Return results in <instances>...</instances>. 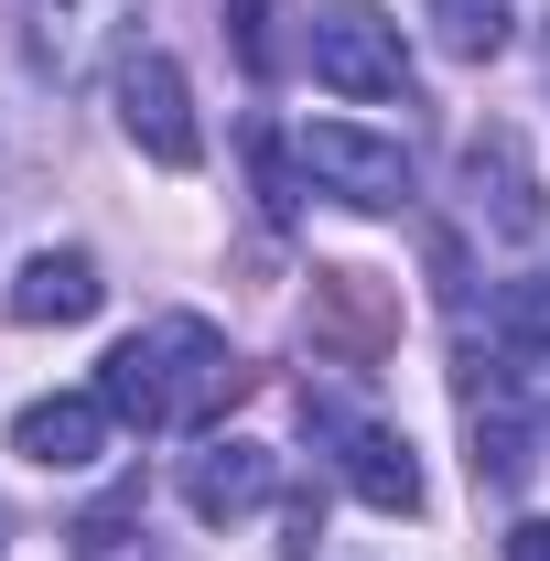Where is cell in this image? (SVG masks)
I'll list each match as a JSON object with an SVG mask.
<instances>
[{
    "instance_id": "277c9868",
    "label": "cell",
    "mask_w": 550,
    "mask_h": 561,
    "mask_svg": "<svg viewBox=\"0 0 550 561\" xmlns=\"http://www.w3.org/2000/svg\"><path fill=\"white\" fill-rule=\"evenodd\" d=\"M140 0H22V55L55 76V87H87L108 55H130Z\"/></svg>"
},
{
    "instance_id": "52a82bcc",
    "label": "cell",
    "mask_w": 550,
    "mask_h": 561,
    "mask_svg": "<svg viewBox=\"0 0 550 561\" xmlns=\"http://www.w3.org/2000/svg\"><path fill=\"white\" fill-rule=\"evenodd\" d=\"M108 432H119V411H108L98 389H55V400H22V411H11V454L44 465V476H87V465L108 454Z\"/></svg>"
},
{
    "instance_id": "7c38bea8",
    "label": "cell",
    "mask_w": 550,
    "mask_h": 561,
    "mask_svg": "<svg viewBox=\"0 0 550 561\" xmlns=\"http://www.w3.org/2000/svg\"><path fill=\"white\" fill-rule=\"evenodd\" d=\"M432 44L465 55V66L507 55V0H432Z\"/></svg>"
},
{
    "instance_id": "6da1fadb",
    "label": "cell",
    "mask_w": 550,
    "mask_h": 561,
    "mask_svg": "<svg viewBox=\"0 0 550 561\" xmlns=\"http://www.w3.org/2000/svg\"><path fill=\"white\" fill-rule=\"evenodd\" d=\"M238 378H249V367L227 356V335H216L206 313H151L140 335L108 346L98 400L130 421V432H195V421H216L238 400Z\"/></svg>"
},
{
    "instance_id": "9a60e30c",
    "label": "cell",
    "mask_w": 550,
    "mask_h": 561,
    "mask_svg": "<svg viewBox=\"0 0 550 561\" xmlns=\"http://www.w3.org/2000/svg\"><path fill=\"white\" fill-rule=\"evenodd\" d=\"M507 561H550V518H518L507 529Z\"/></svg>"
},
{
    "instance_id": "3957f363",
    "label": "cell",
    "mask_w": 550,
    "mask_h": 561,
    "mask_svg": "<svg viewBox=\"0 0 550 561\" xmlns=\"http://www.w3.org/2000/svg\"><path fill=\"white\" fill-rule=\"evenodd\" d=\"M302 173H313L335 206H356V216H400L411 206V151L378 140V130H356V119H313V130H302Z\"/></svg>"
},
{
    "instance_id": "4fadbf2b",
    "label": "cell",
    "mask_w": 550,
    "mask_h": 561,
    "mask_svg": "<svg viewBox=\"0 0 550 561\" xmlns=\"http://www.w3.org/2000/svg\"><path fill=\"white\" fill-rule=\"evenodd\" d=\"M76 561H151V529H140V496H108L76 518Z\"/></svg>"
},
{
    "instance_id": "5b68a950",
    "label": "cell",
    "mask_w": 550,
    "mask_h": 561,
    "mask_svg": "<svg viewBox=\"0 0 550 561\" xmlns=\"http://www.w3.org/2000/svg\"><path fill=\"white\" fill-rule=\"evenodd\" d=\"M119 130H130L162 173H195V162H206V130H195V98H184V66H173V55H151V44L119 55Z\"/></svg>"
},
{
    "instance_id": "9c48e42d",
    "label": "cell",
    "mask_w": 550,
    "mask_h": 561,
    "mask_svg": "<svg viewBox=\"0 0 550 561\" xmlns=\"http://www.w3.org/2000/svg\"><path fill=\"white\" fill-rule=\"evenodd\" d=\"M271 486H280V454H271V443H206V454H184V507H195L206 529L271 507Z\"/></svg>"
},
{
    "instance_id": "8992f818",
    "label": "cell",
    "mask_w": 550,
    "mask_h": 561,
    "mask_svg": "<svg viewBox=\"0 0 550 561\" xmlns=\"http://www.w3.org/2000/svg\"><path fill=\"white\" fill-rule=\"evenodd\" d=\"M465 195H475V216L496 227V238H540V227H550L540 162H529V140L507 130V119H485V130L465 140Z\"/></svg>"
},
{
    "instance_id": "7a4b0ae2",
    "label": "cell",
    "mask_w": 550,
    "mask_h": 561,
    "mask_svg": "<svg viewBox=\"0 0 550 561\" xmlns=\"http://www.w3.org/2000/svg\"><path fill=\"white\" fill-rule=\"evenodd\" d=\"M313 76L335 98H411V44L378 0H324L313 11Z\"/></svg>"
},
{
    "instance_id": "5bb4252c",
    "label": "cell",
    "mask_w": 550,
    "mask_h": 561,
    "mask_svg": "<svg viewBox=\"0 0 550 561\" xmlns=\"http://www.w3.org/2000/svg\"><path fill=\"white\" fill-rule=\"evenodd\" d=\"M238 55H249V66H271V11H260V0H238Z\"/></svg>"
},
{
    "instance_id": "30bf717a",
    "label": "cell",
    "mask_w": 550,
    "mask_h": 561,
    "mask_svg": "<svg viewBox=\"0 0 550 561\" xmlns=\"http://www.w3.org/2000/svg\"><path fill=\"white\" fill-rule=\"evenodd\" d=\"M108 302V280L87 249H33L22 271H11V324H87Z\"/></svg>"
},
{
    "instance_id": "8fae6325",
    "label": "cell",
    "mask_w": 550,
    "mask_h": 561,
    "mask_svg": "<svg viewBox=\"0 0 550 561\" xmlns=\"http://www.w3.org/2000/svg\"><path fill=\"white\" fill-rule=\"evenodd\" d=\"M496 346L518 367H550V271H518L496 291Z\"/></svg>"
},
{
    "instance_id": "ba28073f",
    "label": "cell",
    "mask_w": 550,
    "mask_h": 561,
    "mask_svg": "<svg viewBox=\"0 0 550 561\" xmlns=\"http://www.w3.org/2000/svg\"><path fill=\"white\" fill-rule=\"evenodd\" d=\"M313 421H324V443H335V476L367 496V507H389V518L421 507V465H411V443H400L389 421H345L335 400H313Z\"/></svg>"
}]
</instances>
